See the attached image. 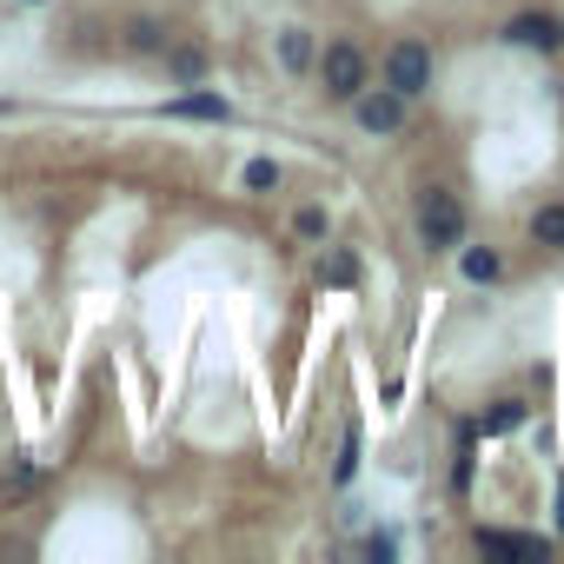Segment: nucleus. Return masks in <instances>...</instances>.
<instances>
[{"label":"nucleus","mask_w":564,"mask_h":564,"mask_svg":"<svg viewBox=\"0 0 564 564\" xmlns=\"http://www.w3.org/2000/svg\"><path fill=\"white\" fill-rule=\"evenodd\" d=\"M313 61H319V28H306V21L279 28V67L293 80H313Z\"/></svg>","instance_id":"1a4fd4ad"},{"label":"nucleus","mask_w":564,"mask_h":564,"mask_svg":"<svg viewBox=\"0 0 564 564\" xmlns=\"http://www.w3.org/2000/svg\"><path fill=\"white\" fill-rule=\"evenodd\" d=\"M471 471H478V432H471V419L458 425V452H452V491L465 498L471 491Z\"/></svg>","instance_id":"2eb2a0df"},{"label":"nucleus","mask_w":564,"mask_h":564,"mask_svg":"<svg viewBox=\"0 0 564 564\" xmlns=\"http://www.w3.org/2000/svg\"><path fill=\"white\" fill-rule=\"evenodd\" d=\"M557 538H564V471H557Z\"/></svg>","instance_id":"412c9836"},{"label":"nucleus","mask_w":564,"mask_h":564,"mask_svg":"<svg viewBox=\"0 0 564 564\" xmlns=\"http://www.w3.org/2000/svg\"><path fill=\"white\" fill-rule=\"evenodd\" d=\"M166 120H193V127H232V100L219 94V87H186V94H173L166 107H160Z\"/></svg>","instance_id":"0eeeda50"},{"label":"nucleus","mask_w":564,"mask_h":564,"mask_svg":"<svg viewBox=\"0 0 564 564\" xmlns=\"http://www.w3.org/2000/svg\"><path fill=\"white\" fill-rule=\"evenodd\" d=\"M392 551H399V538H386V531L366 538V557H392Z\"/></svg>","instance_id":"aec40b11"},{"label":"nucleus","mask_w":564,"mask_h":564,"mask_svg":"<svg viewBox=\"0 0 564 564\" xmlns=\"http://www.w3.org/2000/svg\"><path fill=\"white\" fill-rule=\"evenodd\" d=\"M293 239H300V246H326V239H333V213H326V206H300V213H293Z\"/></svg>","instance_id":"f3484780"},{"label":"nucleus","mask_w":564,"mask_h":564,"mask_svg":"<svg viewBox=\"0 0 564 564\" xmlns=\"http://www.w3.org/2000/svg\"><path fill=\"white\" fill-rule=\"evenodd\" d=\"M313 80L333 107H352L366 87H372V54L359 41H319V61H313Z\"/></svg>","instance_id":"f03ea898"},{"label":"nucleus","mask_w":564,"mask_h":564,"mask_svg":"<svg viewBox=\"0 0 564 564\" xmlns=\"http://www.w3.org/2000/svg\"><path fill=\"white\" fill-rule=\"evenodd\" d=\"M524 419H531V399L505 392V399H491V405H485V412L471 419V432H478V438H505V432H518Z\"/></svg>","instance_id":"f8f14e48"},{"label":"nucleus","mask_w":564,"mask_h":564,"mask_svg":"<svg viewBox=\"0 0 564 564\" xmlns=\"http://www.w3.org/2000/svg\"><path fill=\"white\" fill-rule=\"evenodd\" d=\"M239 186H246L252 199H272L279 186H286V166H279V160H246V173H239Z\"/></svg>","instance_id":"dca6fc26"},{"label":"nucleus","mask_w":564,"mask_h":564,"mask_svg":"<svg viewBox=\"0 0 564 564\" xmlns=\"http://www.w3.org/2000/svg\"><path fill=\"white\" fill-rule=\"evenodd\" d=\"M498 41H505V47H518V54L557 61V54H564V14H551V8H518V14L498 28Z\"/></svg>","instance_id":"39448f33"},{"label":"nucleus","mask_w":564,"mask_h":564,"mask_svg":"<svg viewBox=\"0 0 564 564\" xmlns=\"http://www.w3.org/2000/svg\"><path fill=\"white\" fill-rule=\"evenodd\" d=\"M160 67H166V87H199L206 74H213V54L199 47V41H166V54H160Z\"/></svg>","instance_id":"6e6552de"},{"label":"nucleus","mask_w":564,"mask_h":564,"mask_svg":"<svg viewBox=\"0 0 564 564\" xmlns=\"http://www.w3.org/2000/svg\"><path fill=\"white\" fill-rule=\"evenodd\" d=\"M359 478V425H346V438H339V458H333V485L346 491Z\"/></svg>","instance_id":"a211bd4d"},{"label":"nucleus","mask_w":564,"mask_h":564,"mask_svg":"<svg viewBox=\"0 0 564 564\" xmlns=\"http://www.w3.org/2000/svg\"><path fill=\"white\" fill-rule=\"evenodd\" d=\"M458 272H465V286H498L505 279V252L498 246H458Z\"/></svg>","instance_id":"4468645a"},{"label":"nucleus","mask_w":564,"mask_h":564,"mask_svg":"<svg viewBox=\"0 0 564 564\" xmlns=\"http://www.w3.org/2000/svg\"><path fill=\"white\" fill-rule=\"evenodd\" d=\"M166 41H173V28H166L160 14H133V21H127V34H120V47H127L133 61H160V54H166Z\"/></svg>","instance_id":"9b49d317"},{"label":"nucleus","mask_w":564,"mask_h":564,"mask_svg":"<svg viewBox=\"0 0 564 564\" xmlns=\"http://www.w3.org/2000/svg\"><path fill=\"white\" fill-rule=\"evenodd\" d=\"M379 87H392V94H405L412 107L432 94V80H438V54H432V41H419V34H399L386 54H379V74H372Z\"/></svg>","instance_id":"7ed1b4c3"},{"label":"nucleus","mask_w":564,"mask_h":564,"mask_svg":"<svg viewBox=\"0 0 564 564\" xmlns=\"http://www.w3.org/2000/svg\"><path fill=\"white\" fill-rule=\"evenodd\" d=\"M313 279H319L326 293H352V286H359V252L326 239V246H319V265H313Z\"/></svg>","instance_id":"9d476101"},{"label":"nucleus","mask_w":564,"mask_h":564,"mask_svg":"<svg viewBox=\"0 0 564 564\" xmlns=\"http://www.w3.org/2000/svg\"><path fill=\"white\" fill-rule=\"evenodd\" d=\"M471 551H485V557H518V564H544V557L557 551V538L505 531V524H478V531H471Z\"/></svg>","instance_id":"423d86ee"},{"label":"nucleus","mask_w":564,"mask_h":564,"mask_svg":"<svg viewBox=\"0 0 564 564\" xmlns=\"http://www.w3.org/2000/svg\"><path fill=\"white\" fill-rule=\"evenodd\" d=\"M21 8H47V0H21Z\"/></svg>","instance_id":"4be33fe9"},{"label":"nucleus","mask_w":564,"mask_h":564,"mask_svg":"<svg viewBox=\"0 0 564 564\" xmlns=\"http://www.w3.org/2000/svg\"><path fill=\"white\" fill-rule=\"evenodd\" d=\"M0 491H8V498H21V491H34V458H21L8 478H0Z\"/></svg>","instance_id":"6ab92c4d"},{"label":"nucleus","mask_w":564,"mask_h":564,"mask_svg":"<svg viewBox=\"0 0 564 564\" xmlns=\"http://www.w3.org/2000/svg\"><path fill=\"white\" fill-rule=\"evenodd\" d=\"M346 113H352V127H359L366 140H399V133L412 127V100H405V94H392V87H379V80H372Z\"/></svg>","instance_id":"20e7f679"},{"label":"nucleus","mask_w":564,"mask_h":564,"mask_svg":"<svg viewBox=\"0 0 564 564\" xmlns=\"http://www.w3.org/2000/svg\"><path fill=\"white\" fill-rule=\"evenodd\" d=\"M524 232H531L538 252H564V199H538L531 219H524Z\"/></svg>","instance_id":"ddd939ff"},{"label":"nucleus","mask_w":564,"mask_h":564,"mask_svg":"<svg viewBox=\"0 0 564 564\" xmlns=\"http://www.w3.org/2000/svg\"><path fill=\"white\" fill-rule=\"evenodd\" d=\"M412 232H419L425 252H458V246L471 239V213H465V199H458L452 186H419V199H412Z\"/></svg>","instance_id":"f257e3e1"}]
</instances>
